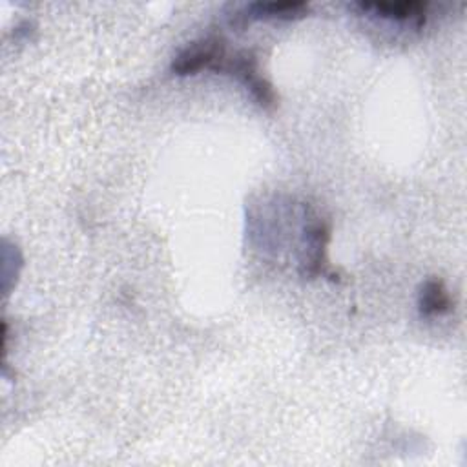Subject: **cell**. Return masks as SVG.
I'll use <instances>...</instances> for the list:
<instances>
[{"label":"cell","instance_id":"1","mask_svg":"<svg viewBox=\"0 0 467 467\" xmlns=\"http://www.w3.org/2000/svg\"><path fill=\"white\" fill-rule=\"evenodd\" d=\"M217 71H224L230 75H235L254 95V99L263 106V108H274L277 104V95L274 86L261 75L257 57L243 49L239 53H234L232 57H224Z\"/></svg>","mask_w":467,"mask_h":467},{"label":"cell","instance_id":"2","mask_svg":"<svg viewBox=\"0 0 467 467\" xmlns=\"http://www.w3.org/2000/svg\"><path fill=\"white\" fill-rule=\"evenodd\" d=\"M224 57L226 51L223 38H201L179 51V55L171 62V71L181 77L193 75L204 67L217 71Z\"/></svg>","mask_w":467,"mask_h":467},{"label":"cell","instance_id":"3","mask_svg":"<svg viewBox=\"0 0 467 467\" xmlns=\"http://www.w3.org/2000/svg\"><path fill=\"white\" fill-rule=\"evenodd\" d=\"M356 7L367 13H372L381 18L396 20V22H414L421 26L427 15V4L416 0H403V2H385V0H372V2H356Z\"/></svg>","mask_w":467,"mask_h":467},{"label":"cell","instance_id":"4","mask_svg":"<svg viewBox=\"0 0 467 467\" xmlns=\"http://www.w3.org/2000/svg\"><path fill=\"white\" fill-rule=\"evenodd\" d=\"M310 11V4L305 0H257L248 4L241 16L244 20L248 18H279V20H292L301 18Z\"/></svg>","mask_w":467,"mask_h":467},{"label":"cell","instance_id":"5","mask_svg":"<svg viewBox=\"0 0 467 467\" xmlns=\"http://www.w3.org/2000/svg\"><path fill=\"white\" fill-rule=\"evenodd\" d=\"M418 308H420V314L425 317L441 316L452 308L449 290L441 279L432 277L421 285L420 296H418Z\"/></svg>","mask_w":467,"mask_h":467}]
</instances>
